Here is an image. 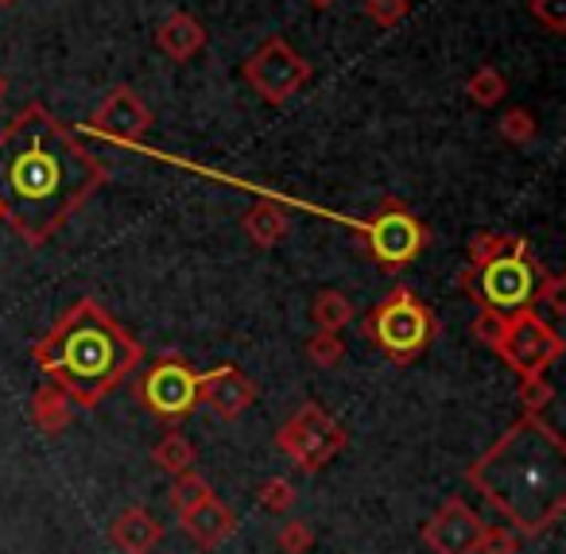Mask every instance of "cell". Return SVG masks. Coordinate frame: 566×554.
Instances as JSON below:
<instances>
[{"label":"cell","mask_w":566,"mask_h":554,"mask_svg":"<svg viewBox=\"0 0 566 554\" xmlns=\"http://www.w3.org/2000/svg\"><path fill=\"white\" fill-rule=\"evenodd\" d=\"M105 182L109 167L48 105H24L0 128V221L32 249L48 244Z\"/></svg>","instance_id":"cell-1"},{"label":"cell","mask_w":566,"mask_h":554,"mask_svg":"<svg viewBox=\"0 0 566 554\" xmlns=\"http://www.w3.org/2000/svg\"><path fill=\"white\" fill-rule=\"evenodd\" d=\"M465 481L516 535H543L566 512V446L539 411H524L470 469Z\"/></svg>","instance_id":"cell-2"},{"label":"cell","mask_w":566,"mask_h":554,"mask_svg":"<svg viewBox=\"0 0 566 554\" xmlns=\"http://www.w3.org/2000/svg\"><path fill=\"white\" fill-rule=\"evenodd\" d=\"M32 360L74 404L94 411L105 396L133 380L144 349L97 299H78L32 345Z\"/></svg>","instance_id":"cell-3"},{"label":"cell","mask_w":566,"mask_h":554,"mask_svg":"<svg viewBox=\"0 0 566 554\" xmlns=\"http://www.w3.org/2000/svg\"><path fill=\"white\" fill-rule=\"evenodd\" d=\"M543 268L532 260L527 241L516 233H478L465 249V268L458 275L462 291L481 311H520L532 306Z\"/></svg>","instance_id":"cell-4"},{"label":"cell","mask_w":566,"mask_h":554,"mask_svg":"<svg viewBox=\"0 0 566 554\" xmlns=\"http://www.w3.org/2000/svg\"><path fill=\"white\" fill-rule=\"evenodd\" d=\"M470 334L481 345L496 353L520 380H535V376H547V368L563 357V337L532 311V306H520V311H481L473 318Z\"/></svg>","instance_id":"cell-5"},{"label":"cell","mask_w":566,"mask_h":554,"mask_svg":"<svg viewBox=\"0 0 566 554\" xmlns=\"http://www.w3.org/2000/svg\"><path fill=\"white\" fill-rule=\"evenodd\" d=\"M365 337L392 365H411L439 337V318L411 288H392L365 318Z\"/></svg>","instance_id":"cell-6"},{"label":"cell","mask_w":566,"mask_h":554,"mask_svg":"<svg viewBox=\"0 0 566 554\" xmlns=\"http://www.w3.org/2000/svg\"><path fill=\"white\" fill-rule=\"evenodd\" d=\"M357 229H361V237H365V252H369V260L377 268H385V272H400V268H408L411 260L423 257L427 241H431L427 226L411 213V206L400 202V198H385L380 210Z\"/></svg>","instance_id":"cell-7"},{"label":"cell","mask_w":566,"mask_h":554,"mask_svg":"<svg viewBox=\"0 0 566 554\" xmlns=\"http://www.w3.org/2000/svg\"><path fill=\"white\" fill-rule=\"evenodd\" d=\"M346 442H349L346 427L318 404H303L292 419L283 422L280 435H275L280 453H287L300 473H318L323 466H331L346 450Z\"/></svg>","instance_id":"cell-8"},{"label":"cell","mask_w":566,"mask_h":554,"mask_svg":"<svg viewBox=\"0 0 566 554\" xmlns=\"http://www.w3.org/2000/svg\"><path fill=\"white\" fill-rule=\"evenodd\" d=\"M241 74H244V82L256 90L260 102L287 105L311 82V63L287 40L272 35V40H264L244 59Z\"/></svg>","instance_id":"cell-9"},{"label":"cell","mask_w":566,"mask_h":554,"mask_svg":"<svg viewBox=\"0 0 566 554\" xmlns=\"http://www.w3.org/2000/svg\"><path fill=\"white\" fill-rule=\"evenodd\" d=\"M136 399L159 422H179L198 407V373L179 357H159L151 368L136 376Z\"/></svg>","instance_id":"cell-10"},{"label":"cell","mask_w":566,"mask_h":554,"mask_svg":"<svg viewBox=\"0 0 566 554\" xmlns=\"http://www.w3.org/2000/svg\"><path fill=\"white\" fill-rule=\"evenodd\" d=\"M485 520L465 504L462 496H450L431 520L423 523V543L434 554H478Z\"/></svg>","instance_id":"cell-11"},{"label":"cell","mask_w":566,"mask_h":554,"mask_svg":"<svg viewBox=\"0 0 566 554\" xmlns=\"http://www.w3.org/2000/svg\"><path fill=\"white\" fill-rule=\"evenodd\" d=\"M86 128L113 144H140L144 133L151 128V109L140 102V94H133L128 86H117L90 113Z\"/></svg>","instance_id":"cell-12"},{"label":"cell","mask_w":566,"mask_h":554,"mask_svg":"<svg viewBox=\"0 0 566 554\" xmlns=\"http://www.w3.org/2000/svg\"><path fill=\"white\" fill-rule=\"evenodd\" d=\"M198 404L210 407L218 419H241L256 404V384L237 365H218L210 373H198Z\"/></svg>","instance_id":"cell-13"},{"label":"cell","mask_w":566,"mask_h":554,"mask_svg":"<svg viewBox=\"0 0 566 554\" xmlns=\"http://www.w3.org/2000/svg\"><path fill=\"white\" fill-rule=\"evenodd\" d=\"M179 527L187 531V539L195 546L213 551V546H221L226 539L237 535V512L229 504H221L218 496H206L190 512H179Z\"/></svg>","instance_id":"cell-14"},{"label":"cell","mask_w":566,"mask_h":554,"mask_svg":"<svg viewBox=\"0 0 566 554\" xmlns=\"http://www.w3.org/2000/svg\"><path fill=\"white\" fill-rule=\"evenodd\" d=\"M159 539H164V523L140 504L117 512L109 523V543L120 554H151L159 546Z\"/></svg>","instance_id":"cell-15"},{"label":"cell","mask_w":566,"mask_h":554,"mask_svg":"<svg viewBox=\"0 0 566 554\" xmlns=\"http://www.w3.org/2000/svg\"><path fill=\"white\" fill-rule=\"evenodd\" d=\"M156 48L175 63H187L206 48V28L202 20H195L190 12H171L164 24L156 28Z\"/></svg>","instance_id":"cell-16"},{"label":"cell","mask_w":566,"mask_h":554,"mask_svg":"<svg viewBox=\"0 0 566 554\" xmlns=\"http://www.w3.org/2000/svg\"><path fill=\"white\" fill-rule=\"evenodd\" d=\"M241 229L256 249H275L283 237L292 233V218H287V210H283L280 202L260 198V202L241 218Z\"/></svg>","instance_id":"cell-17"},{"label":"cell","mask_w":566,"mask_h":554,"mask_svg":"<svg viewBox=\"0 0 566 554\" xmlns=\"http://www.w3.org/2000/svg\"><path fill=\"white\" fill-rule=\"evenodd\" d=\"M28 415H32V422L43 430V435H63L66 427H71L74 419V399L66 396L59 384H43L40 391L32 396V407H28Z\"/></svg>","instance_id":"cell-18"},{"label":"cell","mask_w":566,"mask_h":554,"mask_svg":"<svg viewBox=\"0 0 566 554\" xmlns=\"http://www.w3.org/2000/svg\"><path fill=\"white\" fill-rule=\"evenodd\" d=\"M151 461H156V466L164 469V473L179 477V473H187V469H195L198 453H195V446H190L187 435L171 430V435H164L156 442V450H151Z\"/></svg>","instance_id":"cell-19"},{"label":"cell","mask_w":566,"mask_h":554,"mask_svg":"<svg viewBox=\"0 0 566 554\" xmlns=\"http://www.w3.org/2000/svg\"><path fill=\"white\" fill-rule=\"evenodd\" d=\"M349 318H354V303H349L342 291H318L315 303H311V322H315V330H334V334H342V330L349 326Z\"/></svg>","instance_id":"cell-20"},{"label":"cell","mask_w":566,"mask_h":554,"mask_svg":"<svg viewBox=\"0 0 566 554\" xmlns=\"http://www.w3.org/2000/svg\"><path fill=\"white\" fill-rule=\"evenodd\" d=\"M465 94H470L473 105L489 109V105L504 102V94H509V79H504L496 66H481V71H473L470 82H465Z\"/></svg>","instance_id":"cell-21"},{"label":"cell","mask_w":566,"mask_h":554,"mask_svg":"<svg viewBox=\"0 0 566 554\" xmlns=\"http://www.w3.org/2000/svg\"><path fill=\"white\" fill-rule=\"evenodd\" d=\"M167 496H171L175 512H190V508L202 504L206 496H213V489H210V481L198 473V469H187V473H179L171 481V492H167Z\"/></svg>","instance_id":"cell-22"},{"label":"cell","mask_w":566,"mask_h":554,"mask_svg":"<svg viewBox=\"0 0 566 554\" xmlns=\"http://www.w3.org/2000/svg\"><path fill=\"white\" fill-rule=\"evenodd\" d=\"M342 357H346V342H342L334 330H315L307 342V360L318 368H338Z\"/></svg>","instance_id":"cell-23"},{"label":"cell","mask_w":566,"mask_h":554,"mask_svg":"<svg viewBox=\"0 0 566 554\" xmlns=\"http://www.w3.org/2000/svg\"><path fill=\"white\" fill-rule=\"evenodd\" d=\"M256 500H260V508H264V512L287 515V512H292V504H295V484L287 481V477H268V481L256 489Z\"/></svg>","instance_id":"cell-24"},{"label":"cell","mask_w":566,"mask_h":554,"mask_svg":"<svg viewBox=\"0 0 566 554\" xmlns=\"http://www.w3.org/2000/svg\"><path fill=\"white\" fill-rule=\"evenodd\" d=\"M496 133H501V140H509V144H532L535 133H539V125H535V117L527 109H509L501 117V125H496Z\"/></svg>","instance_id":"cell-25"},{"label":"cell","mask_w":566,"mask_h":554,"mask_svg":"<svg viewBox=\"0 0 566 554\" xmlns=\"http://www.w3.org/2000/svg\"><path fill=\"white\" fill-rule=\"evenodd\" d=\"M411 12V0H365V17L377 28H396L403 24Z\"/></svg>","instance_id":"cell-26"},{"label":"cell","mask_w":566,"mask_h":554,"mask_svg":"<svg viewBox=\"0 0 566 554\" xmlns=\"http://www.w3.org/2000/svg\"><path fill=\"white\" fill-rule=\"evenodd\" d=\"M275 546H280L283 554H307L311 546H315V531H311V523L292 520L287 527H280V535H275Z\"/></svg>","instance_id":"cell-27"},{"label":"cell","mask_w":566,"mask_h":554,"mask_svg":"<svg viewBox=\"0 0 566 554\" xmlns=\"http://www.w3.org/2000/svg\"><path fill=\"white\" fill-rule=\"evenodd\" d=\"M527 12L535 17V24H543L551 35L566 32V0H532Z\"/></svg>","instance_id":"cell-28"},{"label":"cell","mask_w":566,"mask_h":554,"mask_svg":"<svg viewBox=\"0 0 566 554\" xmlns=\"http://www.w3.org/2000/svg\"><path fill=\"white\" fill-rule=\"evenodd\" d=\"M551 396H555V388L547 384V376L520 380V404H524V411H543V407L551 404Z\"/></svg>","instance_id":"cell-29"},{"label":"cell","mask_w":566,"mask_h":554,"mask_svg":"<svg viewBox=\"0 0 566 554\" xmlns=\"http://www.w3.org/2000/svg\"><path fill=\"white\" fill-rule=\"evenodd\" d=\"M516 551H520V539L512 527H485L478 546V554H516Z\"/></svg>","instance_id":"cell-30"},{"label":"cell","mask_w":566,"mask_h":554,"mask_svg":"<svg viewBox=\"0 0 566 554\" xmlns=\"http://www.w3.org/2000/svg\"><path fill=\"white\" fill-rule=\"evenodd\" d=\"M563 275H551V272H543L539 275V288H535V303H547L555 314H566V299H563Z\"/></svg>","instance_id":"cell-31"},{"label":"cell","mask_w":566,"mask_h":554,"mask_svg":"<svg viewBox=\"0 0 566 554\" xmlns=\"http://www.w3.org/2000/svg\"><path fill=\"white\" fill-rule=\"evenodd\" d=\"M311 4H315V9H331L334 0H311Z\"/></svg>","instance_id":"cell-32"},{"label":"cell","mask_w":566,"mask_h":554,"mask_svg":"<svg viewBox=\"0 0 566 554\" xmlns=\"http://www.w3.org/2000/svg\"><path fill=\"white\" fill-rule=\"evenodd\" d=\"M4 90H9V86H4V79H0V97H4Z\"/></svg>","instance_id":"cell-33"},{"label":"cell","mask_w":566,"mask_h":554,"mask_svg":"<svg viewBox=\"0 0 566 554\" xmlns=\"http://www.w3.org/2000/svg\"><path fill=\"white\" fill-rule=\"evenodd\" d=\"M0 4H9V0H0Z\"/></svg>","instance_id":"cell-34"}]
</instances>
